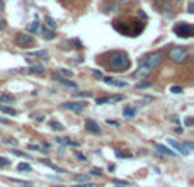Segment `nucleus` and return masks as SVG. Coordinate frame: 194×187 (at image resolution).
I'll list each match as a JSON object with an SVG mask.
<instances>
[{
    "instance_id": "37998d69",
    "label": "nucleus",
    "mask_w": 194,
    "mask_h": 187,
    "mask_svg": "<svg viewBox=\"0 0 194 187\" xmlns=\"http://www.w3.org/2000/svg\"><path fill=\"white\" fill-rule=\"evenodd\" d=\"M2 27H5V21H4V19H0V29Z\"/></svg>"
},
{
    "instance_id": "a18cd8bd",
    "label": "nucleus",
    "mask_w": 194,
    "mask_h": 187,
    "mask_svg": "<svg viewBox=\"0 0 194 187\" xmlns=\"http://www.w3.org/2000/svg\"><path fill=\"white\" fill-rule=\"evenodd\" d=\"M118 2H126V0H118Z\"/></svg>"
},
{
    "instance_id": "5701e85b",
    "label": "nucleus",
    "mask_w": 194,
    "mask_h": 187,
    "mask_svg": "<svg viewBox=\"0 0 194 187\" xmlns=\"http://www.w3.org/2000/svg\"><path fill=\"white\" fill-rule=\"evenodd\" d=\"M58 75H63V77H73V71L72 70H67V68H58Z\"/></svg>"
},
{
    "instance_id": "a211bd4d",
    "label": "nucleus",
    "mask_w": 194,
    "mask_h": 187,
    "mask_svg": "<svg viewBox=\"0 0 194 187\" xmlns=\"http://www.w3.org/2000/svg\"><path fill=\"white\" fill-rule=\"evenodd\" d=\"M44 27L46 29H51V31H55L56 29V22L51 19V17H44Z\"/></svg>"
},
{
    "instance_id": "39448f33",
    "label": "nucleus",
    "mask_w": 194,
    "mask_h": 187,
    "mask_svg": "<svg viewBox=\"0 0 194 187\" xmlns=\"http://www.w3.org/2000/svg\"><path fill=\"white\" fill-rule=\"evenodd\" d=\"M15 43H17V46H21V48H31V46L34 44V39H33L31 34L19 32V34L15 36Z\"/></svg>"
},
{
    "instance_id": "58836bf2",
    "label": "nucleus",
    "mask_w": 194,
    "mask_h": 187,
    "mask_svg": "<svg viewBox=\"0 0 194 187\" xmlns=\"http://www.w3.org/2000/svg\"><path fill=\"white\" fill-rule=\"evenodd\" d=\"M107 124H112V126H119V123H118V121H111V119H109V121H107Z\"/></svg>"
},
{
    "instance_id": "b1692460",
    "label": "nucleus",
    "mask_w": 194,
    "mask_h": 187,
    "mask_svg": "<svg viewBox=\"0 0 194 187\" xmlns=\"http://www.w3.org/2000/svg\"><path fill=\"white\" fill-rule=\"evenodd\" d=\"M73 180H77V182H82V184H85V182H89V175H75L73 177Z\"/></svg>"
},
{
    "instance_id": "c85d7f7f",
    "label": "nucleus",
    "mask_w": 194,
    "mask_h": 187,
    "mask_svg": "<svg viewBox=\"0 0 194 187\" xmlns=\"http://www.w3.org/2000/svg\"><path fill=\"white\" fill-rule=\"evenodd\" d=\"M12 153L17 155V157H22V158H28V155H26L24 152H19V150H12Z\"/></svg>"
},
{
    "instance_id": "e433bc0d",
    "label": "nucleus",
    "mask_w": 194,
    "mask_h": 187,
    "mask_svg": "<svg viewBox=\"0 0 194 187\" xmlns=\"http://www.w3.org/2000/svg\"><path fill=\"white\" fill-rule=\"evenodd\" d=\"M75 157H77V158H78V160H82V162H83V160H85V155H82V153H80V152H77V153H75Z\"/></svg>"
},
{
    "instance_id": "f3484780",
    "label": "nucleus",
    "mask_w": 194,
    "mask_h": 187,
    "mask_svg": "<svg viewBox=\"0 0 194 187\" xmlns=\"http://www.w3.org/2000/svg\"><path fill=\"white\" fill-rule=\"evenodd\" d=\"M148 73H150V70H146L145 66H138V70L135 71V77H136V78H143V77H146Z\"/></svg>"
},
{
    "instance_id": "f8f14e48",
    "label": "nucleus",
    "mask_w": 194,
    "mask_h": 187,
    "mask_svg": "<svg viewBox=\"0 0 194 187\" xmlns=\"http://www.w3.org/2000/svg\"><path fill=\"white\" fill-rule=\"evenodd\" d=\"M104 82L109 83V85H116V87H128L126 82H123V80H114V78H111V77H106Z\"/></svg>"
},
{
    "instance_id": "c756f323",
    "label": "nucleus",
    "mask_w": 194,
    "mask_h": 187,
    "mask_svg": "<svg viewBox=\"0 0 194 187\" xmlns=\"http://www.w3.org/2000/svg\"><path fill=\"white\" fill-rule=\"evenodd\" d=\"M28 150H34V152H43V150H41V146H38V145H28Z\"/></svg>"
},
{
    "instance_id": "1a4fd4ad",
    "label": "nucleus",
    "mask_w": 194,
    "mask_h": 187,
    "mask_svg": "<svg viewBox=\"0 0 194 187\" xmlns=\"http://www.w3.org/2000/svg\"><path fill=\"white\" fill-rule=\"evenodd\" d=\"M167 143L172 146L175 152H179V153H182V155H189V150H187L184 145H180V143H177V141H174V139H170V138H167Z\"/></svg>"
},
{
    "instance_id": "72a5a7b5",
    "label": "nucleus",
    "mask_w": 194,
    "mask_h": 187,
    "mask_svg": "<svg viewBox=\"0 0 194 187\" xmlns=\"http://www.w3.org/2000/svg\"><path fill=\"white\" fill-rule=\"evenodd\" d=\"M136 87H138V89H146V87H150V83L148 82H140Z\"/></svg>"
},
{
    "instance_id": "79ce46f5",
    "label": "nucleus",
    "mask_w": 194,
    "mask_h": 187,
    "mask_svg": "<svg viewBox=\"0 0 194 187\" xmlns=\"http://www.w3.org/2000/svg\"><path fill=\"white\" fill-rule=\"evenodd\" d=\"M92 73H94V75H96V77H102V73H101V71H97V70H94Z\"/></svg>"
},
{
    "instance_id": "c9c22d12",
    "label": "nucleus",
    "mask_w": 194,
    "mask_h": 187,
    "mask_svg": "<svg viewBox=\"0 0 194 187\" xmlns=\"http://www.w3.org/2000/svg\"><path fill=\"white\" fill-rule=\"evenodd\" d=\"M80 97H92V92H80Z\"/></svg>"
},
{
    "instance_id": "9d476101",
    "label": "nucleus",
    "mask_w": 194,
    "mask_h": 187,
    "mask_svg": "<svg viewBox=\"0 0 194 187\" xmlns=\"http://www.w3.org/2000/svg\"><path fill=\"white\" fill-rule=\"evenodd\" d=\"M153 146H155V150L159 153H162V155H169V157H175V153L169 148V146H164V145H160V143H153Z\"/></svg>"
},
{
    "instance_id": "f704fd0d",
    "label": "nucleus",
    "mask_w": 194,
    "mask_h": 187,
    "mask_svg": "<svg viewBox=\"0 0 194 187\" xmlns=\"http://www.w3.org/2000/svg\"><path fill=\"white\" fill-rule=\"evenodd\" d=\"M170 90H172L174 94H180V92H182V87H177V85H175V87H172Z\"/></svg>"
},
{
    "instance_id": "20e7f679",
    "label": "nucleus",
    "mask_w": 194,
    "mask_h": 187,
    "mask_svg": "<svg viewBox=\"0 0 194 187\" xmlns=\"http://www.w3.org/2000/svg\"><path fill=\"white\" fill-rule=\"evenodd\" d=\"M174 32L179 38H191L193 36V26L187 22H180L177 26H174Z\"/></svg>"
},
{
    "instance_id": "4be33fe9",
    "label": "nucleus",
    "mask_w": 194,
    "mask_h": 187,
    "mask_svg": "<svg viewBox=\"0 0 194 187\" xmlns=\"http://www.w3.org/2000/svg\"><path fill=\"white\" fill-rule=\"evenodd\" d=\"M31 58H48V51H34V53H31Z\"/></svg>"
},
{
    "instance_id": "6e6552de",
    "label": "nucleus",
    "mask_w": 194,
    "mask_h": 187,
    "mask_svg": "<svg viewBox=\"0 0 194 187\" xmlns=\"http://www.w3.org/2000/svg\"><path fill=\"white\" fill-rule=\"evenodd\" d=\"M85 129L90 133H94V134H99L101 133V126L97 124L94 119H85Z\"/></svg>"
},
{
    "instance_id": "4c0bfd02",
    "label": "nucleus",
    "mask_w": 194,
    "mask_h": 187,
    "mask_svg": "<svg viewBox=\"0 0 194 187\" xmlns=\"http://www.w3.org/2000/svg\"><path fill=\"white\" fill-rule=\"evenodd\" d=\"M114 184H118V186H128V182H123V180H112Z\"/></svg>"
},
{
    "instance_id": "423d86ee",
    "label": "nucleus",
    "mask_w": 194,
    "mask_h": 187,
    "mask_svg": "<svg viewBox=\"0 0 194 187\" xmlns=\"http://www.w3.org/2000/svg\"><path fill=\"white\" fill-rule=\"evenodd\" d=\"M123 95H104V97H97L96 104L102 105V104H109V102H118V100H123Z\"/></svg>"
},
{
    "instance_id": "4468645a",
    "label": "nucleus",
    "mask_w": 194,
    "mask_h": 187,
    "mask_svg": "<svg viewBox=\"0 0 194 187\" xmlns=\"http://www.w3.org/2000/svg\"><path fill=\"white\" fill-rule=\"evenodd\" d=\"M41 34H43V38H44V39H48V41L55 39V31H51V29L43 27V29H41Z\"/></svg>"
},
{
    "instance_id": "f257e3e1",
    "label": "nucleus",
    "mask_w": 194,
    "mask_h": 187,
    "mask_svg": "<svg viewBox=\"0 0 194 187\" xmlns=\"http://www.w3.org/2000/svg\"><path fill=\"white\" fill-rule=\"evenodd\" d=\"M107 66L114 71H125L130 66V56L126 55L125 51H114L109 55V63Z\"/></svg>"
},
{
    "instance_id": "2f4dec72",
    "label": "nucleus",
    "mask_w": 194,
    "mask_h": 187,
    "mask_svg": "<svg viewBox=\"0 0 194 187\" xmlns=\"http://www.w3.org/2000/svg\"><path fill=\"white\" fill-rule=\"evenodd\" d=\"M0 165H5V167L10 165V160L9 158H2V157H0Z\"/></svg>"
},
{
    "instance_id": "0eeeda50",
    "label": "nucleus",
    "mask_w": 194,
    "mask_h": 187,
    "mask_svg": "<svg viewBox=\"0 0 194 187\" xmlns=\"http://www.w3.org/2000/svg\"><path fill=\"white\" fill-rule=\"evenodd\" d=\"M63 107L70 109V111H73V112H82L85 109V102H65Z\"/></svg>"
},
{
    "instance_id": "ea45409f",
    "label": "nucleus",
    "mask_w": 194,
    "mask_h": 187,
    "mask_svg": "<svg viewBox=\"0 0 194 187\" xmlns=\"http://www.w3.org/2000/svg\"><path fill=\"white\" fill-rule=\"evenodd\" d=\"M187 10H189V14H193L194 9H193V4H189V7H187Z\"/></svg>"
},
{
    "instance_id": "aec40b11",
    "label": "nucleus",
    "mask_w": 194,
    "mask_h": 187,
    "mask_svg": "<svg viewBox=\"0 0 194 187\" xmlns=\"http://www.w3.org/2000/svg\"><path fill=\"white\" fill-rule=\"evenodd\" d=\"M38 29H39V22H38V21H33V22H29V24H28V32H31V34L36 32Z\"/></svg>"
},
{
    "instance_id": "9b49d317",
    "label": "nucleus",
    "mask_w": 194,
    "mask_h": 187,
    "mask_svg": "<svg viewBox=\"0 0 194 187\" xmlns=\"http://www.w3.org/2000/svg\"><path fill=\"white\" fill-rule=\"evenodd\" d=\"M53 78H55V80H58V82L62 83V85H65V87H70V89H77V83H75V82H72V80H67V78L60 77L58 73H55V75H53Z\"/></svg>"
},
{
    "instance_id": "a19ab883",
    "label": "nucleus",
    "mask_w": 194,
    "mask_h": 187,
    "mask_svg": "<svg viewBox=\"0 0 194 187\" xmlns=\"http://www.w3.org/2000/svg\"><path fill=\"white\" fill-rule=\"evenodd\" d=\"M186 124H187V126H191V124H193V119L187 118V119H186Z\"/></svg>"
},
{
    "instance_id": "393cba45",
    "label": "nucleus",
    "mask_w": 194,
    "mask_h": 187,
    "mask_svg": "<svg viewBox=\"0 0 194 187\" xmlns=\"http://www.w3.org/2000/svg\"><path fill=\"white\" fill-rule=\"evenodd\" d=\"M4 143H7V145H10V146H15L17 145V139H14V138H4Z\"/></svg>"
},
{
    "instance_id": "dca6fc26",
    "label": "nucleus",
    "mask_w": 194,
    "mask_h": 187,
    "mask_svg": "<svg viewBox=\"0 0 194 187\" xmlns=\"http://www.w3.org/2000/svg\"><path fill=\"white\" fill-rule=\"evenodd\" d=\"M29 73H44V65H33L28 68Z\"/></svg>"
},
{
    "instance_id": "cd10ccee",
    "label": "nucleus",
    "mask_w": 194,
    "mask_h": 187,
    "mask_svg": "<svg viewBox=\"0 0 194 187\" xmlns=\"http://www.w3.org/2000/svg\"><path fill=\"white\" fill-rule=\"evenodd\" d=\"M72 187H99L97 184H90V182H85V184H78V186H72Z\"/></svg>"
},
{
    "instance_id": "412c9836",
    "label": "nucleus",
    "mask_w": 194,
    "mask_h": 187,
    "mask_svg": "<svg viewBox=\"0 0 194 187\" xmlns=\"http://www.w3.org/2000/svg\"><path fill=\"white\" fill-rule=\"evenodd\" d=\"M136 114V109L135 107H125V111H123V116L125 118H133Z\"/></svg>"
},
{
    "instance_id": "473e14b6",
    "label": "nucleus",
    "mask_w": 194,
    "mask_h": 187,
    "mask_svg": "<svg viewBox=\"0 0 194 187\" xmlns=\"http://www.w3.org/2000/svg\"><path fill=\"white\" fill-rule=\"evenodd\" d=\"M90 173H92V175H102V170H101V168H92Z\"/></svg>"
},
{
    "instance_id": "f03ea898",
    "label": "nucleus",
    "mask_w": 194,
    "mask_h": 187,
    "mask_svg": "<svg viewBox=\"0 0 194 187\" xmlns=\"http://www.w3.org/2000/svg\"><path fill=\"white\" fill-rule=\"evenodd\" d=\"M160 63H162V53L155 51V53H150V55H146L145 58L140 61V66H145L146 70H150V71H152L155 66H159Z\"/></svg>"
},
{
    "instance_id": "6ab92c4d",
    "label": "nucleus",
    "mask_w": 194,
    "mask_h": 187,
    "mask_svg": "<svg viewBox=\"0 0 194 187\" xmlns=\"http://www.w3.org/2000/svg\"><path fill=\"white\" fill-rule=\"evenodd\" d=\"M0 111L4 112V114H9V116H15V114H17V111H15V109H12V107H7V105H2V104H0Z\"/></svg>"
},
{
    "instance_id": "bb28decb",
    "label": "nucleus",
    "mask_w": 194,
    "mask_h": 187,
    "mask_svg": "<svg viewBox=\"0 0 194 187\" xmlns=\"http://www.w3.org/2000/svg\"><path fill=\"white\" fill-rule=\"evenodd\" d=\"M49 126H51L53 129H60V131L63 129V126L60 124V123H56V121H51V123H49Z\"/></svg>"
},
{
    "instance_id": "ddd939ff",
    "label": "nucleus",
    "mask_w": 194,
    "mask_h": 187,
    "mask_svg": "<svg viewBox=\"0 0 194 187\" xmlns=\"http://www.w3.org/2000/svg\"><path fill=\"white\" fill-rule=\"evenodd\" d=\"M153 4H155L160 10H170V9H172V5H170L167 0H153Z\"/></svg>"
},
{
    "instance_id": "2eb2a0df",
    "label": "nucleus",
    "mask_w": 194,
    "mask_h": 187,
    "mask_svg": "<svg viewBox=\"0 0 194 187\" xmlns=\"http://www.w3.org/2000/svg\"><path fill=\"white\" fill-rule=\"evenodd\" d=\"M14 95H10V94H0V102H4V104H14Z\"/></svg>"
},
{
    "instance_id": "7ed1b4c3",
    "label": "nucleus",
    "mask_w": 194,
    "mask_h": 187,
    "mask_svg": "<svg viewBox=\"0 0 194 187\" xmlns=\"http://www.w3.org/2000/svg\"><path fill=\"white\" fill-rule=\"evenodd\" d=\"M187 49L186 48H172L169 51V58L175 63H184L187 60Z\"/></svg>"
},
{
    "instance_id": "7c9ffc66",
    "label": "nucleus",
    "mask_w": 194,
    "mask_h": 187,
    "mask_svg": "<svg viewBox=\"0 0 194 187\" xmlns=\"http://www.w3.org/2000/svg\"><path fill=\"white\" fill-rule=\"evenodd\" d=\"M116 155H118L119 158H130V155H126V153H123L121 150H116Z\"/></svg>"
},
{
    "instance_id": "c03bdc74",
    "label": "nucleus",
    "mask_w": 194,
    "mask_h": 187,
    "mask_svg": "<svg viewBox=\"0 0 194 187\" xmlns=\"http://www.w3.org/2000/svg\"><path fill=\"white\" fill-rule=\"evenodd\" d=\"M4 10V0H0V12Z\"/></svg>"
},
{
    "instance_id": "a878e982",
    "label": "nucleus",
    "mask_w": 194,
    "mask_h": 187,
    "mask_svg": "<svg viewBox=\"0 0 194 187\" xmlns=\"http://www.w3.org/2000/svg\"><path fill=\"white\" fill-rule=\"evenodd\" d=\"M17 170H21V172H24V170H31V165H28V163H19V165H17Z\"/></svg>"
}]
</instances>
